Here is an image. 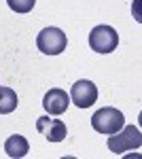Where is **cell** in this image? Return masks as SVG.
<instances>
[{"instance_id": "1", "label": "cell", "mask_w": 142, "mask_h": 159, "mask_svg": "<svg viewBox=\"0 0 142 159\" xmlns=\"http://www.w3.org/2000/svg\"><path fill=\"white\" fill-rule=\"evenodd\" d=\"M123 125H125L123 112L112 108V106H104V108H100L98 112H94V117H91V127H94L98 134L110 136V134H115V132H119Z\"/></svg>"}, {"instance_id": "2", "label": "cell", "mask_w": 142, "mask_h": 159, "mask_svg": "<svg viewBox=\"0 0 142 159\" xmlns=\"http://www.w3.org/2000/svg\"><path fill=\"white\" fill-rule=\"evenodd\" d=\"M108 148L112 151V153H127L131 148H140L142 147V136H140V129L136 127V125H123L119 132L115 134H110L108 138Z\"/></svg>"}, {"instance_id": "3", "label": "cell", "mask_w": 142, "mask_h": 159, "mask_svg": "<svg viewBox=\"0 0 142 159\" xmlns=\"http://www.w3.org/2000/svg\"><path fill=\"white\" fill-rule=\"evenodd\" d=\"M66 45H68V38L59 28H45L36 36V47L45 55H57L66 49Z\"/></svg>"}, {"instance_id": "4", "label": "cell", "mask_w": 142, "mask_h": 159, "mask_svg": "<svg viewBox=\"0 0 142 159\" xmlns=\"http://www.w3.org/2000/svg\"><path fill=\"white\" fill-rule=\"evenodd\" d=\"M119 45V34L110 25H95L89 32V47L95 53H110Z\"/></svg>"}, {"instance_id": "5", "label": "cell", "mask_w": 142, "mask_h": 159, "mask_svg": "<svg viewBox=\"0 0 142 159\" xmlns=\"http://www.w3.org/2000/svg\"><path fill=\"white\" fill-rule=\"evenodd\" d=\"M36 132L40 136H45L49 142H62L68 136L66 123L62 119H51V117H38L36 119Z\"/></svg>"}, {"instance_id": "6", "label": "cell", "mask_w": 142, "mask_h": 159, "mask_svg": "<svg viewBox=\"0 0 142 159\" xmlns=\"http://www.w3.org/2000/svg\"><path fill=\"white\" fill-rule=\"evenodd\" d=\"M98 100V87L91 81H76L70 89V102H74L79 108H89Z\"/></svg>"}, {"instance_id": "7", "label": "cell", "mask_w": 142, "mask_h": 159, "mask_svg": "<svg viewBox=\"0 0 142 159\" xmlns=\"http://www.w3.org/2000/svg\"><path fill=\"white\" fill-rule=\"evenodd\" d=\"M68 104H70V96L64 89H57V87L49 89L43 98V106L49 115H64L68 110Z\"/></svg>"}, {"instance_id": "8", "label": "cell", "mask_w": 142, "mask_h": 159, "mask_svg": "<svg viewBox=\"0 0 142 159\" xmlns=\"http://www.w3.org/2000/svg\"><path fill=\"white\" fill-rule=\"evenodd\" d=\"M4 153L13 159H19V157H25L28 153H30V144H28V140H25L24 136L19 134H13L7 138V142H4Z\"/></svg>"}, {"instance_id": "9", "label": "cell", "mask_w": 142, "mask_h": 159, "mask_svg": "<svg viewBox=\"0 0 142 159\" xmlns=\"http://www.w3.org/2000/svg\"><path fill=\"white\" fill-rule=\"evenodd\" d=\"M19 100H17V93L13 91L11 87H2L0 85V115H9L17 108Z\"/></svg>"}, {"instance_id": "10", "label": "cell", "mask_w": 142, "mask_h": 159, "mask_svg": "<svg viewBox=\"0 0 142 159\" xmlns=\"http://www.w3.org/2000/svg\"><path fill=\"white\" fill-rule=\"evenodd\" d=\"M7 4H9V9L15 13H30L34 9L36 0H7Z\"/></svg>"}]
</instances>
